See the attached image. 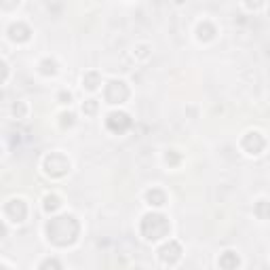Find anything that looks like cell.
<instances>
[{"instance_id": "obj_18", "label": "cell", "mask_w": 270, "mask_h": 270, "mask_svg": "<svg viewBox=\"0 0 270 270\" xmlns=\"http://www.w3.org/2000/svg\"><path fill=\"white\" fill-rule=\"evenodd\" d=\"M83 110H85L87 114H93V112L97 110V104H95L93 100H89V102H85V106H83Z\"/></svg>"}, {"instance_id": "obj_16", "label": "cell", "mask_w": 270, "mask_h": 270, "mask_svg": "<svg viewBox=\"0 0 270 270\" xmlns=\"http://www.w3.org/2000/svg\"><path fill=\"white\" fill-rule=\"evenodd\" d=\"M40 70L44 72V74H55V61H51V59H44L42 64H40Z\"/></svg>"}, {"instance_id": "obj_19", "label": "cell", "mask_w": 270, "mask_h": 270, "mask_svg": "<svg viewBox=\"0 0 270 270\" xmlns=\"http://www.w3.org/2000/svg\"><path fill=\"white\" fill-rule=\"evenodd\" d=\"M61 119H64V121H61V125L66 127V125H72V119H74V116H72V114H64Z\"/></svg>"}, {"instance_id": "obj_5", "label": "cell", "mask_w": 270, "mask_h": 270, "mask_svg": "<svg viewBox=\"0 0 270 270\" xmlns=\"http://www.w3.org/2000/svg\"><path fill=\"white\" fill-rule=\"evenodd\" d=\"M129 127H131L129 114H125V112H112L110 116H108V129H110V131L123 133V131H127Z\"/></svg>"}, {"instance_id": "obj_22", "label": "cell", "mask_w": 270, "mask_h": 270, "mask_svg": "<svg viewBox=\"0 0 270 270\" xmlns=\"http://www.w3.org/2000/svg\"><path fill=\"white\" fill-rule=\"evenodd\" d=\"M59 100H61V102H64V104H68V102H70V93H66V91H61V93H59Z\"/></svg>"}, {"instance_id": "obj_11", "label": "cell", "mask_w": 270, "mask_h": 270, "mask_svg": "<svg viewBox=\"0 0 270 270\" xmlns=\"http://www.w3.org/2000/svg\"><path fill=\"white\" fill-rule=\"evenodd\" d=\"M146 199H148V203H150V205L160 207V205L165 203V192H160V190H156V188H154V190H150V192H148Z\"/></svg>"}, {"instance_id": "obj_15", "label": "cell", "mask_w": 270, "mask_h": 270, "mask_svg": "<svg viewBox=\"0 0 270 270\" xmlns=\"http://www.w3.org/2000/svg\"><path fill=\"white\" fill-rule=\"evenodd\" d=\"M40 270H61V264L55 258H49V260H44V262L40 264Z\"/></svg>"}, {"instance_id": "obj_3", "label": "cell", "mask_w": 270, "mask_h": 270, "mask_svg": "<svg viewBox=\"0 0 270 270\" xmlns=\"http://www.w3.org/2000/svg\"><path fill=\"white\" fill-rule=\"evenodd\" d=\"M44 169H47V173H49V175H53V177H61L64 173H68L70 163H68V158H66L64 154L55 152V154L47 156V160H44Z\"/></svg>"}, {"instance_id": "obj_2", "label": "cell", "mask_w": 270, "mask_h": 270, "mask_svg": "<svg viewBox=\"0 0 270 270\" xmlns=\"http://www.w3.org/2000/svg\"><path fill=\"white\" fill-rule=\"evenodd\" d=\"M141 235L148 241H158L169 235V220L160 213H150L141 220Z\"/></svg>"}, {"instance_id": "obj_21", "label": "cell", "mask_w": 270, "mask_h": 270, "mask_svg": "<svg viewBox=\"0 0 270 270\" xmlns=\"http://www.w3.org/2000/svg\"><path fill=\"white\" fill-rule=\"evenodd\" d=\"M13 110H15V114H19V116H21V114L25 112V108H23L21 104H15V108H13Z\"/></svg>"}, {"instance_id": "obj_10", "label": "cell", "mask_w": 270, "mask_h": 270, "mask_svg": "<svg viewBox=\"0 0 270 270\" xmlns=\"http://www.w3.org/2000/svg\"><path fill=\"white\" fill-rule=\"evenodd\" d=\"M220 266L224 270H235L239 266V256L235 251H226V254H222V258H220Z\"/></svg>"}, {"instance_id": "obj_14", "label": "cell", "mask_w": 270, "mask_h": 270, "mask_svg": "<svg viewBox=\"0 0 270 270\" xmlns=\"http://www.w3.org/2000/svg\"><path fill=\"white\" fill-rule=\"evenodd\" d=\"M59 205H61V203H59V199H57L55 194H49L47 199H44V209H47V211H55Z\"/></svg>"}, {"instance_id": "obj_7", "label": "cell", "mask_w": 270, "mask_h": 270, "mask_svg": "<svg viewBox=\"0 0 270 270\" xmlns=\"http://www.w3.org/2000/svg\"><path fill=\"white\" fill-rule=\"evenodd\" d=\"M158 254H160V260H163V262L173 264V262H177V260H179V256H182V247H179V243L169 241L167 245L160 247Z\"/></svg>"}, {"instance_id": "obj_1", "label": "cell", "mask_w": 270, "mask_h": 270, "mask_svg": "<svg viewBox=\"0 0 270 270\" xmlns=\"http://www.w3.org/2000/svg\"><path fill=\"white\" fill-rule=\"evenodd\" d=\"M47 235H49V241L55 243V245H59V247L72 245L78 237V222L72 218V215L53 218L47 224Z\"/></svg>"}, {"instance_id": "obj_6", "label": "cell", "mask_w": 270, "mask_h": 270, "mask_svg": "<svg viewBox=\"0 0 270 270\" xmlns=\"http://www.w3.org/2000/svg\"><path fill=\"white\" fill-rule=\"evenodd\" d=\"M4 215L8 220H13V222H23L25 220V215H28V209H25V203L19 201V199H15L11 201L6 207H4Z\"/></svg>"}, {"instance_id": "obj_20", "label": "cell", "mask_w": 270, "mask_h": 270, "mask_svg": "<svg viewBox=\"0 0 270 270\" xmlns=\"http://www.w3.org/2000/svg\"><path fill=\"white\" fill-rule=\"evenodd\" d=\"M177 160H179V158H177V156L173 154V152H169V154H167V163H171V165H175V163H177Z\"/></svg>"}, {"instance_id": "obj_8", "label": "cell", "mask_w": 270, "mask_h": 270, "mask_svg": "<svg viewBox=\"0 0 270 270\" xmlns=\"http://www.w3.org/2000/svg\"><path fill=\"white\" fill-rule=\"evenodd\" d=\"M243 148H245L249 154H260L264 148V137L260 133H247L243 137Z\"/></svg>"}, {"instance_id": "obj_9", "label": "cell", "mask_w": 270, "mask_h": 270, "mask_svg": "<svg viewBox=\"0 0 270 270\" xmlns=\"http://www.w3.org/2000/svg\"><path fill=\"white\" fill-rule=\"evenodd\" d=\"M8 34H11L13 40H28L30 38V28L28 25H23V23H15V25H11Z\"/></svg>"}, {"instance_id": "obj_12", "label": "cell", "mask_w": 270, "mask_h": 270, "mask_svg": "<svg viewBox=\"0 0 270 270\" xmlns=\"http://www.w3.org/2000/svg\"><path fill=\"white\" fill-rule=\"evenodd\" d=\"M256 215H258V218H262V220L270 218V203L260 201V203L256 205Z\"/></svg>"}, {"instance_id": "obj_17", "label": "cell", "mask_w": 270, "mask_h": 270, "mask_svg": "<svg viewBox=\"0 0 270 270\" xmlns=\"http://www.w3.org/2000/svg\"><path fill=\"white\" fill-rule=\"evenodd\" d=\"M213 34H215V30L211 28L209 23H205V25H201V28H199V36H201V38H211Z\"/></svg>"}, {"instance_id": "obj_23", "label": "cell", "mask_w": 270, "mask_h": 270, "mask_svg": "<svg viewBox=\"0 0 270 270\" xmlns=\"http://www.w3.org/2000/svg\"><path fill=\"white\" fill-rule=\"evenodd\" d=\"M2 270H8V268H2Z\"/></svg>"}, {"instance_id": "obj_4", "label": "cell", "mask_w": 270, "mask_h": 270, "mask_svg": "<svg viewBox=\"0 0 270 270\" xmlns=\"http://www.w3.org/2000/svg\"><path fill=\"white\" fill-rule=\"evenodd\" d=\"M129 97V87L123 80H112L106 87V100L108 104H123Z\"/></svg>"}, {"instance_id": "obj_13", "label": "cell", "mask_w": 270, "mask_h": 270, "mask_svg": "<svg viewBox=\"0 0 270 270\" xmlns=\"http://www.w3.org/2000/svg\"><path fill=\"white\" fill-rule=\"evenodd\" d=\"M83 83H85L87 89H97V87H100V76H97L95 72H89V74H85Z\"/></svg>"}]
</instances>
